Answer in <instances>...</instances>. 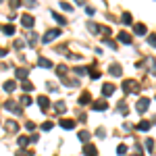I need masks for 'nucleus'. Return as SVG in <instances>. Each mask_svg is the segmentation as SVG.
Returning <instances> with one entry per match:
<instances>
[{"label": "nucleus", "instance_id": "f257e3e1", "mask_svg": "<svg viewBox=\"0 0 156 156\" xmlns=\"http://www.w3.org/2000/svg\"><path fill=\"white\" fill-rule=\"evenodd\" d=\"M135 67H140V69H146V71L150 73V75H156V60L154 58H144V62H135Z\"/></svg>", "mask_w": 156, "mask_h": 156}, {"label": "nucleus", "instance_id": "f03ea898", "mask_svg": "<svg viewBox=\"0 0 156 156\" xmlns=\"http://www.w3.org/2000/svg\"><path fill=\"white\" fill-rule=\"evenodd\" d=\"M123 92L129 96V94H137L140 92V83L135 81V79H125L123 81Z\"/></svg>", "mask_w": 156, "mask_h": 156}, {"label": "nucleus", "instance_id": "7ed1b4c3", "mask_svg": "<svg viewBox=\"0 0 156 156\" xmlns=\"http://www.w3.org/2000/svg\"><path fill=\"white\" fill-rule=\"evenodd\" d=\"M148 106H150V100H148V98H140L137 104H135V110H137V112H146Z\"/></svg>", "mask_w": 156, "mask_h": 156}, {"label": "nucleus", "instance_id": "20e7f679", "mask_svg": "<svg viewBox=\"0 0 156 156\" xmlns=\"http://www.w3.org/2000/svg\"><path fill=\"white\" fill-rule=\"evenodd\" d=\"M4 108L11 110V112H15V115H21V106H19L17 102H12V100H6V102H4Z\"/></svg>", "mask_w": 156, "mask_h": 156}, {"label": "nucleus", "instance_id": "39448f33", "mask_svg": "<svg viewBox=\"0 0 156 156\" xmlns=\"http://www.w3.org/2000/svg\"><path fill=\"white\" fill-rule=\"evenodd\" d=\"M21 25L25 29H31L34 27V17L31 15H21Z\"/></svg>", "mask_w": 156, "mask_h": 156}, {"label": "nucleus", "instance_id": "423d86ee", "mask_svg": "<svg viewBox=\"0 0 156 156\" xmlns=\"http://www.w3.org/2000/svg\"><path fill=\"white\" fill-rule=\"evenodd\" d=\"M108 73L112 75V77H121V73H123V67L117 65V62H112L110 67H108Z\"/></svg>", "mask_w": 156, "mask_h": 156}, {"label": "nucleus", "instance_id": "0eeeda50", "mask_svg": "<svg viewBox=\"0 0 156 156\" xmlns=\"http://www.w3.org/2000/svg\"><path fill=\"white\" fill-rule=\"evenodd\" d=\"M37 104H40V108H42V112H46L50 108V100L48 96H37Z\"/></svg>", "mask_w": 156, "mask_h": 156}, {"label": "nucleus", "instance_id": "6e6552de", "mask_svg": "<svg viewBox=\"0 0 156 156\" xmlns=\"http://www.w3.org/2000/svg\"><path fill=\"white\" fill-rule=\"evenodd\" d=\"M60 36V29H50V31H46V36H44V44H48V42H52L54 37Z\"/></svg>", "mask_w": 156, "mask_h": 156}, {"label": "nucleus", "instance_id": "1a4fd4ad", "mask_svg": "<svg viewBox=\"0 0 156 156\" xmlns=\"http://www.w3.org/2000/svg\"><path fill=\"white\" fill-rule=\"evenodd\" d=\"M133 31H135V36H146L148 34V27L144 23H135L133 25Z\"/></svg>", "mask_w": 156, "mask_h": 156}, {"label": "nucleus", "instance_id": "9d476101", "mask_svg": "<svg viewBox=\"0 0 156 156\" xmlns=\"http://www.w3.org/2000/svg\"><path fill=\"white\" fill-rule=\"evenodd\" d=\"M83 154H85V156H98L96 146H92V144H85V146H83Z\"/></svg>", "mask_w": 156, "mask_h": 156}, {"label": "nucleus", "instance_id": "9b49d317", "mask_svg": "<svg viewBox=\"0 0 156 156\" xmlns=\"http://www.w3.org/2000/svg\"><path fill=\"white\" fill-rule=\"evenodd\" d=\"M62 129H75V121L73 119H60V123H58Z\"/></svg>", "mask_w": 156, "mask_h": 156}, {"label": "nucleus", "instance_id": "f8f14e48", "mask_svg": "<svg viewBox=\"0 0 156 156\" xmlns=\"http://www.w3.org/2000/svg\"><path fill=\"white\" fill-rule=\"evenodd\" d=\"M92 108H94V110H106L108 102H106V100H96V102L92 104Z\"/></svg>", "mask_w": 156, "mask_h": 156}, {"label": "nucleus", "instance_id": "ddd939ff", "mask_svg": "<svg viewBox=\"0 0 156 156\" xmlns=\"http://www.w3.org/2000/svg\"><path fill=\"white\" fill-rule=\"evenodd\" d=\"M4 127H6V131H9V133H17V131H19V125H17L15 121H6Z\"/></svg>", "mask_w": 156, "mask_h": 156}, {"label": "nucleus", "instance_id": "4468645a", "mask_svg": "<svg viewBox=\"0 0 156 156\" xmlns=\"http://www.w3.org/2000/svg\"><path fill=\"white\" fill-rule=\"evenodd\" d=\"M90 102H92V94H90V92H83V94L79 96V104L85 106V104H90Z\"/></svg>", "mask_w": 156, "mask_h": 156}, {"label": "nucleus", "instance_id": "2eb2a0df", "mask_svg": "<svg viewBox=\"0 0 156 156\" xmlns=\"http://www.w3.org/2000/svg\"><path fill=\"white\" fill-rule=\"evenodd\" d=\"M0 29H2V34L4 36H15V25H0Z\"/></svg>", "mask_w": 156, "mask_h": 156}, {"label": "nucleus", "instance_id": "dca6fc26", "mask_svg": "<svg viewBox=\"0 0 156 156\" xmlns=\"http://www.w3.org/2000/svg\"><path fill=\"white\" fill-rule=\"evenodd\" d=\"M62 85H67V87H77V85H79V79H69V77H62Z\"/></svg>", "mask_w": 156, "mask_h": 156}, {"label": "nucleus", "instance_id": "f3484780", "mask_svg": "<svg viewBox=\"0 0 156 156\" xmlns=\"http://www.w3.org/2000/svg\"><path fill=\"white\" fill-rule=\"evenodd\" d=\"M37 65H40L42 69H52V62H50L48 58H44V56H40V58H37Z\"/></svg>", "mask_w": 156, "mask_h": 156}, {"label": "nucleus", "instance_id": "a211bd4d", "mask_svg": "<svg viewBox=\"0 0 156 156\" xmlns=\"http://www.w3.org/2000/svg\"><path fill=\"white\" fill-rule=\"evenodd\" d=\"M77 137H79V140H81V142H83V144H87V142H90V137H92V135H90V131H85V129H81V131L77 133Z\"/></svg>", "mask_w": 156, "mask_h": 156}, {"label": "nucleus", "instance_id": "6ab92c4d", "mask_svg": "<svg viewBox=\"0 0 156 156\" xmlns=\"http://www.w3.org/2000/svg\"><path fill=\"white\" fill-rule=\"evenodd\" d=\"M27 42L34 46V44H37V36H36V31H31V29H27Z\"/></svg>", "mask_w": 156, "mask_h": 156}, {"label": "nucleus", "instance_id": "aec40b11", "mask_svg": "<svg viewBox=\"0 0 156 156\" xmlns=\"http://www.w3.org/2000/svg\"><path fill=\"white\" fill-rule=\"evenodd\" d=\"M119 42H123V44H131V36H129L127 31H121L119 34Z\"/></svg>", "mask_w": 156, "mask_h": 156}, {"label": "nucleus", "instance_id": "412c9836", "mask_svg": "<svg viewBox=\"0 0 156 156\" xmlns=\"http://www.w3.org/2000/svg\"><path fill=\"white\" fill-rule=\"evenodd\" d=\"M112 92H115V85L112 83H104L102 85V94H104V96H110Z\"/></svg>", "mask_w": 156, "mask_h": 156}, {"label": "nucleus", "instance_id": "4be33fe9", "mask_svg": "<svg viewBox=\"0 0 156 156\" xmlns=\"http://www.w3.org/2000/svg\"><path fill=\"white\" fill-rule=\"evenodd\" d=\"M87 29H90V34H94V36H98V34H100V25H98V23H92V21L87 23Z\"/></svg>", "mask_w": 156, "mask_h": 156}, {"label": "nucleus", "instance_id": "5701e85b", "mask_svg": "<svg viewBox=\"0 0 156 156\" xmlns=\"http://www.w3.org/2000/svg\"><path fill=\"white\" fill-rule=\"evenodd\" d=\"M27 75H29V71H27V69H21V67L17 69V79L25 81V79H27Z\"/></svg>", "mask_w": 156, "mask_h": 156}, {"label": "nucleus", "instance_id": "b1692460", "mask_svg": "<svg viewBox=\"0 0 156 156\" xmlns=\"http://www.w3.org/2000/svg\"><path fill=\"white\" fill-rule=\"evenodd\" d=\"M52 17H54V21H56L58 25H65V23H67V19H65L60 12H54V11H52Z\"/></svg>", "mask_w": 156, "mask_h": 156}, {"label": "nucleus", "instance_id": "393cba45", "mask_svg": "<svg viewBox=\"0 0 156 156\" xmlns=\"http://www.w3.org/2000/svg\"><path fill=\"white\" fill-rule=\"evenodd\" d=\"M121 21L125 25H131L133 23V17H131V12H123V17H121Z\"/></svg>", "mask_w": 156, "mask_h": 156}, {"label": "nucleus", "instance_id": "a878e982", "mask_svg": "<svg viewBox=\"0 0 156 156\" xmlns=\"http://www.w3.org/2000/svg\"><path fill=\"white\" fill-rule=\"evenodd\" d=\"M56 73H58L60 77H65V75L69 73V67H67V65H58V67H56Z\"/></svg>", "mask_w": 156, "mask_h": 156}, {"label": "nucleus", "instance_id": "bb28decb", "mask_svg": "<svg viewBox=\"0 0 156 156\" xmlns=\"http://www.w3.org/2000/svg\"><path fill=\"white\" fill-rule=\"evenodd\" d=\"M17 144H19V148H21V150H25V148H27V144H29V140H27L25 135H21V137L17 140Z\"/></svg>", "mask_w": 156, "mask_h": 156}, {"label": "nucleus", "instance_id": "cd10ccee", "mask_svg": "<svg viewBox=\"0 0 156 156\" xmlns=\"http://www.w3.org/2000/svg\"><path fill=\"white\" fill-rule=\"evenodd\" d=\"M146 150H148L150 154H154V140H152V137L146 140Z\"/></svg>", "mask_w": 156, "mask_h": 156}, {"label": "nucleus", "instance_id": "c85d7f7f", "mask_svg": "<svg viewBox=\"0 0 156 156\" xmlns=\"http://www.w3.org/2000/svg\"><path fill=\"white\" fill-rule=\"evenodd\" d=\"M54 110H56V112H65V110H67V104H65L62 100H58V102L54 104Z\"/></svg>", "mask_w": 156, "mask_h": 156}, {"label": "nucleus", "instance_id": "c756f323", "mask_svg": "<svg viewBox=\"0 0 156 156\" xmlns=\"http://www.w3.org/2000/svg\"><path fill=\"white\" fill-rule=\"evenodd\" d=\"M150 125H152L150 121H142V123L137 125V131H148V129H150Z\"/></svg>", "mask_w": 156, "mask_h": 156}, {"label": "nucleus", "instance_id": "7c9ffc66", "mask_svg": "<svg viewBox=\"0 0 156 156\" xmlns=\"http://www.w3.org/2000/svg\"><path fill=\"white\" fill-rule=\"evenodd\" d=\"M117 110H119L123 117H125V115H129V112H127V104H125V102H119V104H117Z\"/></svg>", "mask_w": 156, "mask_h": 156}, {"label": "nucleus", "instance_id": "2f4dec72", "mask_svg": "<svg viewBox=\"0 0 156 156\" xmlns=\"http://www.w3.org/2000/svg\"><path fill=\"white\" fill-rule=\"evenodd\" d=\"M15 87H17L15 81H6V83H4V92H9V94H11V92H15Z\"/></svg>", "mask_w": 156, "mask_h": 156}, {"label": "nucleus", "instance_id": "473e14b6", "mask_svg": "<svg viewBox=\"0 0 156 156\" xmlns=\"http://www.w3.org/2000/svg\"><path fill=\"white\" fill-rule=\"evenodd\" d=\"M21 87H23V92H31V90H34V83L25 79V81H21Z\"/></svg>", "mask_w": 156, "mask_h": 156}, {"label": "nucleus", "instance_id": "72a5a7b5", "mask_svg": "<svg viewBox=\"0 0 156 156\" xmlns=\"http://www.w3.org/2000/svg\"><path fill=\"white\" fill-rule=\"evenodd\" d=\"M104 46H108V48H112V50L119 48V46H117V42H112L110 37H104Z\"/></svg>", "mask_w": 156, "mask_h": 156}, {"label": "nucleus", "instance_id": "f704fd0d", "mask_svg": "<svg viewBox=\"0 0 156 156\" xmlns=\"http://www.w3.org/2000/svg\"><path fill=\"white\" fill-rule=\"evenodd\" d=\"M90 75H92V79H100V73H98L96 65H92V67H90Z\"/></svg>", "mask_w": 156, "mask_h": 156}, {"label": "nucleus", "instance_id": "c9c22d12", "mask_svg": "<svg viewBox=\"0 0 156 156\" xmlns=\"http://www.w3.org/2000/svg\"><path fill=\"white\" fill-rule=\"evenodd\" d=\"M52 127H54V123H52V121H46V123H42V127H40V129H44V131H50Z\"/></svg>", "mask_w": 156, "mask_h": 156}, {"label": "nucleus", "instance_id": "e433bc0d", "mask_svg": "<svg viewBox=\"0 0 156 156\" xmlns=\"http://www.w3.org/2000/svg\"><path fill=\"white\" fill-rule=\"evenodd\" d=\"M73 73H75V75H85V73H87V69H85V67H75V69H73Z\"/></svg>", "mask_w": 156, "mask_h": 156}, {"label": "nucleus", "instance_id": "4c0bfd02", "mask_svg": "<svg viewBox=\"0 0 156 156\" xmlns=\"http://www.w3.org/2000/svg\"><path fill=\"white\" fill-rule=\"evenodd\" d=\"M23 46H25V42H23V40H15V44H12V48H15V50H21Z\"/></svg>", "mask_w": 156, "mask_h": 156}, {"label": "nucleus", "instance_id": "58836bf2", "mask_svg": "<svg viewBox=\"0 0 156 156\" xmlns=\"http://www.w3.org/2000/svg\"><path fill=\"white\" fill-rule=\"evenodd\" d=\"M117 154H127V146L119 144V146H117Z\"/></svg>", "mask_w": 156, "mask_h": 156}, {"label": "nucleus", "instance_id": "ea45409f", "mask_svg": "<svg viewBox=\"0 0 156 156\" xmlns=\"http://www.w3.org/2000/svg\"><path fill=\"white\" fill-rule=\"evenodd\" d=\"M148 44L156 48V34H150V36H148Z\"/></svg>", "mask_w": 156, "mask_h": 156}, {"label": "nucleus", "instance_id": "a19ab883", "mask_svg": "<svg viewBox=\"0 0 156 156\" xmlns=\"http://www.w3.org/2000/svg\"><path fill=\"white\" fill-rule=\"evenodd\" d=\"M31 102H34V100H31L29 96H23V98H21V104H23V106H29Z\"/></svg>", "mask_w": 156, "mask_h": 156}, {"label": "nucleus", "instance_id": "79ce46f5", "mask_svg": "<svg viewBox=\"0 0 156 156\" xmlns=\"http://www.w3.org/2000/svg\"><path fill=\"white\" fill-rule=\"evenodd\" d=\"M60 9H62V11H71L73 12V6L69 4V2H60Z\"/></svg>", "mask_w": 156, "mask_h": 156}, {"label": "nucleus", "instance_id": "37998d69", "mask_svg": "<svg viewBox=\"0 0 156 156\" xmlns=\"http://www.w3.org/2000/svg\"><path fill=\"white\" fill-rule=\"evenodd\" d=\"M17 156H34V152H31V150H19Z\"/></svg>", "mask_w": 156, "mask_h": 156}, {"label": "nucleus", "instance_id": "c03bdc74", "mask_svg": "<svg viewBox=\"0 0 156 156\" xmlns=\"http://www.w3.org/2000/svg\"><path fill=\"white\" fill-rule=\"evenodd\" d=\"M23 4L29 6V9H34V6H36V0H23Z\"/></svg>", "mask_w": 156, "mask_h": 156}, {"label": "nucleus", "instance_id": "a18cd8bd", "mask_svg": "<svg viewBox=\"0 0 156 156\" xmlns=\"http://www.w3.org/2000/svg\"><path fill=\"white\" fill-rule=\"evenodd\" d=\"M11 2V9H17V6H21V0H9Z\"/></svg>", "mask_w": 156, "mask_h": 156}, {"label": "nucleus", "instance_id": "49530a36", "mask_svg": "<svg viewBox=\"0 0 156 156\" xmlns=\"http://www.w3.org/2000/svg\"><path fill=\"white\" fill-rule=\"evenodd\" d=\"M25 127H27L29 131H34V129H36V123H31V121H27V123H25Z\"/></svg>", "mask_w": 156, "mask_h": 156}, {"label": "nucleus", "instance_id": "de8ad7c7", "mask_svg": "<svg viewBox=\"0 0 156 156\" xmlns=\"http://www.w3.org/2000/svg\"><path fill=\"white\" fill-rule=\"evenodd\" d=\"M56 52H60V54H67V52H69V50H67V44H65V46H58V48H56Z\"/></svg>", "mask_w": 156, "mask_h": 156}, {"label": "nucleus", "instance_id": "09e8293b", "mask_svg": "<svg viewBox=\"0 0 156 156\" xmlns=\"http://www.w3.org/2000/svg\"><path fill=\"white\" fill-rule=\"evenodd\" d=\"M85 12H87V15L92 17V15H94V12H96V11H94V6H85Z\"/></svg>", "mask_w": 156, "mask_h": 156}, {"label": "nucleus", "instance_id": "8fccbe9b", "mask_svg": "<svg viewBox=\"0 0 156 156\" xmlns=\"http://www.w3.org/2000/svg\"><path fill=\"white\" fill-rule=\"evenodd\" d=\"M96 135H98V137H106V131H104V129H98Z\"/></svg>", "mask_w": 156, "mask_h": 156}, {"label": "nucleus", "instance_id": "3c124183", "mask_svg": "<svg viewBox=\"0 0 156 156\" xmlns=\"http://www.w3.org/2000/svg\"><path fill=\"white\" fill-rule=\"evenodd\" d=\"M135 154H137V156H142V154H144V150H142V146H135Z\"/></svg>", "mask_w": 156, "mask_h": 156}, {"label": "nucleus", "instance_id": "603ef678", "mask_svg": "<svg viewBox=\"0 0 156 156\" xmlns=\"http://www.w3.org/2000/svg\"><path fill=\"white\" fill-rule=\"evenodd\" d=\"M123 129H125V131H133V125H131V123H125V127H123Z\"/></svg>", "mask_w": 156, "mask_h": 156}, {"label": "nucleus", "instance_id": "864d4df0", "mask_svg": "<svg viewBox=\"0 0 156 156\" xmlns=\"http://www.w3.org/2000/svg\"><path fill=\"white\" fill-rule=\"evenodd\" d=\"M6 54H9V50H6V48H0V56H2V58H4Z\"/></svg>", "mask_w": 156, "mask_h": 156}, {"label": "nucleus", "instance_id": "5fc2aeb1", "mask_svg": "<svg viewBox=\"0 0 156 156\" xmlns=\"http://www.w3.org/2000/svg\"><path fill=\"white\" fill-rule=\"evenodd\" d=\"M75 2H77V4H81V2H83V0H75Z\"/></svg>", "mask_w": 156, "mask_h": 156}, {"label": "nucleus", "instance_id": "6e6d98bb", "mask_svg": "<svg viewBox=\"0 0 156 156\" xmlns=\"http://www.w3.org/2000/svg\"><path fill=\"white\" fill-rule=\"evenodd\" d=\"M154 98H156V96H154Z\"/></svg>", "mask_w": 156, "mask_h": 156}]
</instances>
